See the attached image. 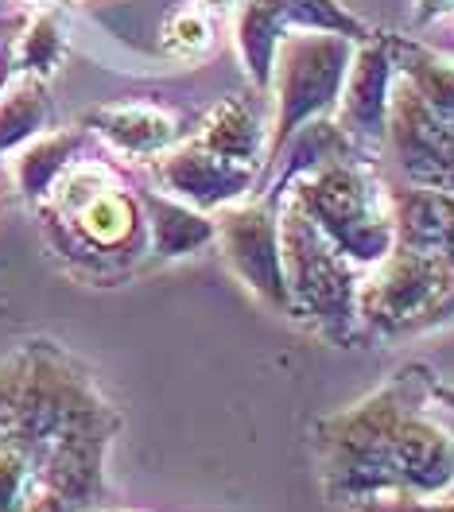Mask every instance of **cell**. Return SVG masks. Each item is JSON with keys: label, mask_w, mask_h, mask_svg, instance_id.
Segmentation results:
<instances>
[{"label": "cell", "mask_w": 454, "mask_h": 512, "mask_svg": "<svg viewBox=\"0 0 454 512\" xmlns=\"http://www.w3.org/2000/svg\"><path fill=\"white\" fill-rule=\"evenodd\" d=\"M210 20H206V12H198V8H187V12H179L175 16V24L167 28V47L175 51V55H183V59H195L202 55L206 47H210Z\"/></svg>", "instance_id": "obj_9"}, {"label": "cell", "mask_w": 454, "mask_h": 512, "mask_svg": "<svg viewBox=\"0 0 454 512\" xmlns=\"http://www.w3.org/2000/svg\"><path fill=\"white\" fill-rule=\"evenodd\" d=\"M101 121H105V132L132 152L160 148L171 140V117H163L156 109H140V105L136 109H109V113H101Z\"/></svg>", "instance_id": "obj_6"}, {"label": "cell", "mask_w": 454, "mask_h": 512, "mask_svg": "<svg viewBox=\"0 0 454 512\" xmlns=\"http://www.w3.org/2000/svg\"><path fill=\"white\" fill-rule=\"evenodd\" d=\"M171 183L183 194H195L202 202H214L222 194H233L245 183V167H237L233 160H222L218 152H191L171 163Z\"/></svg>", "instance_id": "obj_2"}, {"label": "cell", "mask_w": 454, "mask_h": 512, "mask_svg": "<svg viewBox=\"0 0 454 512\" xmlns=\"http://www.w3.org/2000/svg\"><path fill=\"white\" fill-rule=\"evenodd\" d=\"M385 94H389V59L385 47L361 51L354 63V86H350V113L365 125H377L385 113Z\"/></svg>", "instance_id": "obj_4"}, {"label": "cell", "mask_w": 454, "mask_h": 512, "mask_svg": "<svg viewBox=\"0 0 454 512\" xmlns=\"http://www.w3.org/2000/svg\"><path fill=\"white\" fill-rule=\"evenodd\" d=\"M129 222H132L129 206H125L121 198H113V194L98 198V202L86 210V229H90L98 241H117V237L129 229Z\"/></svg>", "instance_id": "obj_10"}, {"label": "cell", "mask_w": 454, "mask_h": 512, "mask_svg": "<svg viewBox=\"0 0 454 512\" xmlns=\"http://www.w3.org/2000/svg\"><path fill=\"white\" fill-rule=\"evenodd\" d=\"M280 16L272 12L268 0H253L245 4L241 12V24H237V43H241V59L249 66V74L264 82L268 70H272V47H276V35H280Z\"/></svg>", "instance_id": "obj_3"}, {"label": "cell", "mask_w": 454, "mask_h": 512, "mask_svg": "<svg viewBox=\"0 0 454 512\" xmlns=\"http://www.w3.org/2000/svg\"><path fill=\"white\" fill-rule=\"evenodd\" d=\"M272 12L280 16V24H303V28H319L330 35H365V24L354 20L338 0H268Z\"/></svg>", "instance_id": "obj_5"}, {"label": "cell", "mask_w": 454, "mask_h": 512, "mask_svg": "<svg viewBox=\"0 0 454 512\" xmlns=\"http://www.w3.org/2000/svg\"><path fill=\"white\" fill-rule=\"evenodd\" d=\"M206 144L210 152H218L222 160L245 163L257 148V125L253 117L241 109V105H222L210 121V132H206Z\"/></svg>", "instance_id": "obj_7"}, {"label": "cell", "mask_w": 454, "mask_h": 512, "mask_svg": "<svg viewBox=\"0 0 454 512\" xmlns=\"http://www.w3.org/2000/svg\"><path fill=\"white\" fill-rule=\"evenodd\" d=\"M408 70L416 74L423 90V105L443 121V125L454 128V66L439 63L431 55H408Z\"/></svg>", "instance_id": "obj_8"}, {"label": "cell", "mask_w": 454, "mask_h": 512, "mask_svg": "<svg viewBox=\"0 0 454 512\" xmlns=\"http://www.w3.org/2000/svg\"><path fill=\"white\" fill-rule=\"evenodd\" d=\"M346 47L338 39H292L280 59V132L299 125L307 113L323 109L338 94Z\"/></svg>", "instance_id": "obj_1"}]
</instances>
